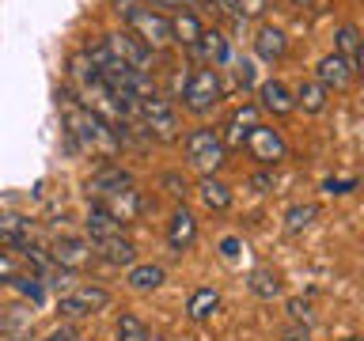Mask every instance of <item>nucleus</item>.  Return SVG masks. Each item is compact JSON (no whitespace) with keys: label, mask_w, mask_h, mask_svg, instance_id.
<instances>
[{"label":"nucleus","mask_w":364,"mask_h":341,"mask_svg":"<svg viewBox=\"0 0 364 341\" xmlns=\"http://www.w3.org/2000/svg\"><path fill=\"white\" fill-rule=\"evenodd\" d=\"M57 107H61L68 136H73V144L80 148V152H91V156H102V159H114L122 152L118 125H114L110 118H102L99 110H91L87 102H80L73 87L57 91Z\"/></svg>","instance_id":"f257e3e1"},{"label":"nucleus","mask_w":364,"mask_h":341,"mask_svg":"<svg viewBox=\"0 0 364 341\" xmlns=\"http://www.w3.org/2000/svg\"><path fill=\"white\" fill-rule=\"evenodd\" d=\"M114 11L129 23V31L141 38L148 50H167V45H175L171 42V19L167 16H159V11L152 8H144L141 0H114Z\"/></svg>","instance_id":"f03ea898"},{"label":"nucleus","mask_w":364,"mask_h":341,"mask_svg":"<svg viewBox=\"0 0 364 341\" xmlns=\"http://www.w3.org/2000/svg\"><path fill=\"white\" fill-rule=\"evenodd\" d=\"M182 152H186V163L198 170V175H216L224 163H228V148L220 141V129H190L186 141H182Z\"/></svg>","instance_id":"7ed1b4c3"},{"label":"nucleus","mask_w":364,"mask_h":341,"mask_svg":"<svg viewBox=\"0 0 364 341\" xmlns=\"http://www.w3.org/2000/svg\"><path fill=\"white\" fill-rule=\"evenodd\" d=\"M136 118H141V129L148 141H159V144L178 141V110L171 99H164V95L141 99L136 102Z\"/></svg>","instance_id":"20e7f679"},{"label":"nucleus","mask_w":364,"mask_h":341,"mask_svg":"<svg viewBox=\"0 0 364 341\" xmlns=\"http://www.w3.org/2000/svg\"><path fill=\"white\" fill-rule=\"evenodd\" d=\"M220 99H224V84H220V76H216V68H193V72L186 76L182 107H186L190 114L205 118V114H213L216 107H220Z\"/></svg>","instance_id":"39448f33"},{"label":"nucleus","mask_w":364,"mask_h":341,"mask_svg":"<svg viewBox=\"0 0 364 341\" xmlns=\"http://www.w3.org/2000/svg\"><path fill=\"white\" fill-rule=\"evenodd\" d=\"M102 50H107L114 61H122V65L136 68V72H148V76H152L156 53L148 50V45L136 38L133 31H110V34H107V42H102Z\"/></svg>","instance_id":"423d86ee"},{"label":"nucleus","mask_w":364,"mask_h":341,"mask_svg":"<svg viewBox=\"0 0 364 341\" xmlns=\"http://www.w3.org/2000/svg\"><path fill=\"white\" fill-rule=\"evenodd\" d=\"M107 307H110V292L99 288V284H84V288L61 296L57 315H61V318H73V323H76V318H91V315L107 311Z\"/></svg>","instance_id":"0eeeda50"},{"label":"nucleus","mask_w":364,"mask_h":341,"mask_svg":"<svg viewBox=\"0 0 364 341\" xmlns=\"http://www.w3.org/2000/svg\"><path fill=\"white\" fill-rule=\"evenodd\" d=\"M133 186H136V178H133L125 167H118V163H102V167L95 170V175H91V178L84 182L87 197L95 201V205L110 201V197H118L122 190H133Z\"/></svg>","instance_id":"6e6552de"},{"label":"nucleus","mask_w":364,"mask_h":341,"mask_svg":"<svg viewBox=\"0 0 364 341\" xmlns=\"http://www.w3.org/2000/svg\"><path fill=\"white\" fill-rule=\"evenodd\" d=\"M247 152L258 159L262 167H277V163H284L289 159V144H284V136H281V129H273V125H255L250 129V136H247Z\"/></svg>","instance_id":"1a4fd4ad"},{"label":"nucleus","mask_w":364,"mask_h":341,"mask_svg":"<svg viewBox=\"0 0 364 341\" xmlns=\"http://www.w3.org/2000/svg\"><path fill=\"white\" fill-rule=\"evenodd\" d=\"M50 258H53L65 273H80V269L91 266L95 250H91V243H87V239H80V235H61V239L50 247Z\"/></svg>","instance_id":"9d476101"},{"label":"nucleus","mask_w":364,"mask_h":341,"mask_svg":"<svg viewBox=\"0 0 364 341\" xmlns=\"http://www.w3.org/2000/svg\"><path fill=\"white\" fill-rule=\"evenodd\" d=\"M315 80H318V84H323L326 91H349V87H353V80H357V72L349 68L346 57L326 53L323 61L315 65Z\"/></svg>","instance_id":"9b49d317"},{"label":"nucleus","mask_w":364,"mask_h":341,"mask_svg":"<svg viewBox=\"0 0 364 341\" xmlns=\"http://www.w3.org/2000/svg\"><path fill=\"white\" fill-rule=\"evenodd\" d=\"M167 243L175 254H186V250L198 243V220H193V212L186 209V205H178L175 212H171L167 220Z\"/></svg>","instance_id":"f8f14e48"},{"label":"nucleus","mask_w":364,"mask_h":341,"mask_svg":"<svg viewBox=\"0 0 364 341\" xmlns=\"http://www.w3.org/2000/svg\"><path fill=\"white\" fill-rule=\"evenodd\" d=\"M255 107L266 110V114H273V118H289V114L296 110V107H292V91L284 87L281 80H262Z\"/></svg>","instance_id":"ddd939ff"},{"label":"nucleus","mask_w":364,"mask_h":341,"mask_svg":"<svg viewBox=\"0 0 364 341\" xmlns=\"http://www.w3.org/2000/svg\"><path fill=\"white\" fill-rule=\"evenodd\" d=\"M255 125H258V107H255V102H243V107L228 118V129L220 133V141H224L228 152H232V148H243Z\"/></svg>","instance_id":"4468645a"},{"label":"nucleus","mask_w":364,"mask_h":341,"mask_svg":"<svg viewBox=\"0 0 364 341\" xmlns=\"http://www.w3.org/2000/svg\"><path fill=\"white\" fill-rule=\"evenodd\" d=\"M91 250H95L99 261H107V266H114V269H129V266H136V247H133L125 235L99 239V243H91Z\"/></svg>","instance_id":"2eb2a0df"},{"label":"nucleus","mask_w":364,"mask_h":341,"mask_svg":"<svg viewBox=\"0 0 364 341\" xmlns=\"http://www.w3.org/2000/svg\"><path fill=\"white\" fill-rule=\"evenodd\" d=\"M34 243V220L19 212H0V247H31Z\"/></svg>","instance_id":"dca6fc26"},{"label":"nucleus","mask_w":364,"mask_h":341,"mask_svg":"<svg viewBox=\"0 0 364 341\" xmlns=\"http://www.w3.org/2000/svg\"><path fill=\"white\" fill-rule=\"evenodd\" d=\"M198 197H201L205 209L228 212V209H232V201H235V193H232V186H228V182H220L216 175H201V182H198Z\"/></svg>","instance_id":"f3484780"},{"label":"nucleus","mask_w":364,"mask_h":341,"mask_svg":"<svg viewBox=\"0 0 364 341\" xmlns=\"http://www.w3.org/2000/svg\"><path fill=\"white\" fill-rule=\"evenodd\" d=\"M247 288L258 296V300H277V296L284 292V281H281V273L273 269V266H255L247 273Z\"/></svg>","instance_id":"a211bd4d"},{"label":"nucleus","mask_w":364,"mask_h":341,"mask_svg":"<svg viewBox=\"0 0 364 341\" xmlns=\"http://www.w3.org/2000/svg\"><path fill=\"white\" fill-rule=\"evenodd\" d=\"M326 102H330V91L318 84L315 76H311V80H300V87L292 91V107L304 110V114H323Z\"/></svg>","instance_id":"6ab92c4d"},{"label":"nucleus","mask_w":364,"mask_h":341,"mask_svg":"<svg viewBox=\"0 0 364 341\" xmlns=\"http://www.w3.org/2000/svg\"><path fill=\"white\" fill-rule=\"evenodd\" d=\"M255 53L262 57V61H281L284 53H289V34H284L281 27H258L255 34Z\"/></svg>","instance_id":"aec40b11"},{"label":"nucleus","mask_w":364,"mask_h":341,"mask_svg":"<svg viewBox=\"0 0 364 341\" xmlns=\"http://www.w3.org/2000/svg\"><path fill=\"white\" fill-rule=\"evenodd\" d=\"M84 227H87V235H91V243H99V239H114V235H122V220H114V216L102 209V205L91 201V209L84 216Z\"/></svg>","instance_id":"412c9836"},{"label":"nucleus","mask_w":364,"mask_h":341,"mask_svg":"<svg viewBox=\"0 0 364 341\" xmlns=\"http://www.w3.org/2000/svg\"><path fill=\"white\" fill-rule=\"evenodd\" d=\"M334 53H338V57H346L349 68H353L357 76L364 72V68H360V31L353 27V23L338 27V34H334Z\"/></svg>","instance_id":"4be33fe9"},{"label":"nucleus","mask_w":364,"mask_h":341,"mask_svg":"<svg viewBox=\"0 0 364 341\" xmlns=\"http://www.w3.org/2000/svg\"><path fill=\"white\" fill-rule=\"evenodd\" d=\"M216 311H220V292L216 288H193L190 300H186V315L193 318V323H205V318H213Z\"/></svg>","instance_id":"5701e85b"},{"label":"nucleus","mask_w":364,"mask_h":341,"mask_svg":"<svg viewBox=\"0 0 364 341\" xmlns=\"http://www.w3.org/2000/svg\"><path fill=\"white\" fill-rule=\"evenodd\" d=\"M164 266H156V261H144V266H129L125 273V284H129L133 292H156L159 284H164Z\"/></svg>","instance_id":"b1692460"},{"label":"nucleus","mask_w":364,"mask_h":341,"mask_svg":"<svg viewBox=\"0 0 364 341\" xmlns=\"http://www.w3.org/2000/svg\"><path fill=\"white\" fill-rule=\"evenodd\" d=\"M201 19L193 16V11H178L175 19H171V42H178V45H198V38H201Z\"/></svg>","instance_id":"393cba45"},{"label":"nucleus","mask_w":364,"mask_h":341,"mask_svg":"<svg viewBox=\"0 0 364 341\" xmlns=\"http://www.w3.org/2000/svg\"><path fill=\"white\" fill-rule=\"evenodd\" d=\"M193 50H198L209 65H224L228 57H232V45H228V38H224L220 31H201V38H198Z\"/></svg>","instance_id":"a878e982"},{"label":"nucleus","mask_w":364,"mask_h":341,"mask_svg":"<svg viewBox=\"0 0 364 341\" xmlns=\"http://www.w3.org/2000/svg\"><path fill=\"white\" fill-rule=\"evenodd\" d=\"M315 220H318V205H315V201L292 205V209L284 212V232H289V235H300V232H307Z\"/></svg>","instance_id":"bb28decb"},{"label":"nucleus","mask_w":364,"mask_h":341,"mask_svg":"<svg viewBox=\"0 0 364 341\" xmlns=\"http://www.w3.org/2000/svg\"><path fill=\"white\" fill-rule=\"evenodd\" d=\"M114 337L118 341H152V330L144 326L141 315H118V323H114Z\"/></svg>","instance_id":"cd10ccee"},{"label":"nucleus","mask_w":364,"mask_h":341,"mask_svg":"<svg viewBox=\"0 0 364 341\" xmlns=\"http://www.w3.org/2000/svg\"><path fill=\"white\" fill-rule=\"evenodd\" d=\"M11 288H19L31 303H42V296H46V284H42L38 277H34V273H19V277L11 281Z\"/></svg>","instance_id":"c85d7f7f"},{"label":"nucleus","mask_w":364,"mask_h":341,"mask_svg":"<svg viewBox=\"0 0 364 341\" xmlns=\"http://www.w3.org/2000/svg\"><path fill=\"white\" fill-rule=\"evenodd\" d=\"M144 8H152V11H159V16H164V11H193L198 8V0H141Z\"/></svg>","instance_id":"c756f323"},{"label":"nucleus","mask_w":364,"mask_h":341,"mask_svg":"<svg viewBox=\"0 0 364 341\" xmlns=\"http://www.w3.org/2000/svg\"><path fill=\"white\" fill-rule=\"evenodd\" d=\"M269 8V0H235V16L239 19H262Z\"/></svg>","instance_id":"7c9ffc66"},{"label":"nucleus","mask_w":364,"mask_h":341,"mask_svg":"<svg viewBox=\"0 0 364 341\" xmlns=\"http://www.w3.org/2000/svg\"><path fill=\"white\" fill-rule=\"evenodd\" d=\"M19 273H23V269H19V261L11 258L4 247H0V284H11V281L19 277Z\"/></svg>","instance_id":"2f4dec72"},{"label":"nucleus","mask_w":364,"mask_h":341,"mask_svg":"<svg viewBox=\"0 0 364 341\" xmlns=\"http://www.w3.org/2000/svg\"><path fill=\"white\" fill-rule=\"evenodd\" d=\"M164 186H167V193H171V197H178V201L190 193V182L182 178L178 170H167V175H164Z\"/></svg>","instance_id":"473e14b6"},{"label":"nucleus","mask_w":364,"mask_h":341,"mask_svg":"<svg viewBox=\"0 0 364 341\" xmlns=\"http://www.w3.org/2000/svg\"><path fill=\"white\" fill-rule=\"evenodd\" d=\"M323 190L330 193V197H334V193H338V197H346V193L357 190V178H326V182H323Z\"/></svg>","instance_id":"72a5a7b5"},{"label":"nucleus","mask_w":364,"mask_h":341,"mask_svg":"<svg viewBox=\"0 0 364 341\" xmlns=\"http://www.w3.org/2000/svg\"><path fill=\"white\" fill-rule=\"evenodd\" d=\"M289 315H292V323L311 326V307H307L304 300H289Z\"/></svg>","instance_id":"f704fd0d"},{"label":"nucleus","mask_w":364,"mask_h":341,"mask_svg":"<svg viewBox=\"0 0 364 341\" xmlns=\"http://www.w3.org/2000/svg\"><path fill=\"white\" fill-rule=\"evenodd\" d=\"M281 341H311V330L300 326V323H292V326L281 330Z\"/></svg>","instance_id":"c9c22d12"},{"label":"nucleus","mask_w":364,"mask_h":341,"mask_svg":"<svg viewBox=\"0 0 364 341\" xmlns=\"http://www.w3.org/2000/svg\"><path fill=\"white\" fill-rule=\"evenodd\" d=\"M250 186H255V193H273V175L269 170H258V175L250 178Z\"/></svg>","instance_id":"e433bc0d"},{"label":"nucleus","mask_w":364,"mask_h":341,"mask_svg":"<svg viewBox=\"0 0 364 341\" xmlns=\"http://www.w3.org/2000/svg\"><path fill=\"white\" fill-rule=\"evenodd\" d=\"M235 76H239V84H243V87H255V68H250V61H239Z\"/></svg>","instance_id":"4c0bfd02"},{"label":"nucleus","mask_w":364,"mask_h":341,"mask_svg":"<svg viewBox=\"0 0 364 341\" xmlns=\"http://www.w3.org/2000/svg\"><path fill=\"white\" fill-rule=\"evenodd\" d=\"M42 341H80V334L73 326H61V330H53V334H46Z\"/></svg>","instance_id":"58836bf2"},{"label":"nucleus","mask_w":364,"mask_h":341,"mask_svg":"<svg viewBox=\"0 0 364 341\" xmlns=\"http://www.w3.org/2000/svg\"><path fill=\"white\" fill-rule=\"evenodd\" d=\"M239 250H243V243H239V239H224V243H220V254H224L228 261H235Z\"/></svg>","instance_id":"ea45409f"},{"label":"nucleus","mask_w":364,"mask_h":341,"mask_svg":"<svg viewBox=\"0 0 364 341\" xmlns=\"http://www.w3.org/2000/svg\"><path fill=\"white\" fill-rule=\"evenodd\" d=\"M216 8H224V11H235V0H213Z\"/></svg>","instance_id":"a19ab883"},{"label":"nucleus","mask_w":364,"mask_h":341,"mask_svg":"<svg viewBox=\"0 0 364 341\" xmlns=\"http://www.w3.org/2000/svg\"><path fill=\"white\" fill-rule=\"evenodd\" d=\"M292 4H296V8H311L315 0H292Z\"/></svg>","instance_id":"79ce46f5"},{"label":"nucleus","mask_w":364,"mask_h":341,"mask_svg":"<svg viewBox=\"0 0 364 341\" xmlns=\"http://www.w3.org/2000/svg\"><path fill=\"white\" fill-rule=\"evenodd\" d=\"M346 341H360V337H357V334H349V337H346Z\"/></svg>","instance_id":"37998d69"}]
</instances>
